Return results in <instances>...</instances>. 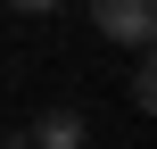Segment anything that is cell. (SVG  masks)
<instances>
[{
  "mask_svg": "<svg viewBox=\"0 0 157 149\" xmlns=\"http://www.w3.org/2000/svg\"><path fill=\"white\" fill-rule=\"evenodd\" d=\"M17 17H50V8H66V0H8Z\"/></svg>",
  "mask_w": 157,
  "mask_h": 149,
  "instance_id": "obj_3",
  "label": "cell"
},
{
  "mask_svg": "<svg viewBox=\"0 0 157 149\" xmlns=\"http://www.w3.org/2000/svg\"><path fill=\"white\" fill-rule=\"evenodd\" d=\"M83 141H91V124H83L75 108H50V116L33 124V149H83Z\"/></svg>",
  "mask_w": 157,
  "mask_h": 149,
  "instance_id": "obj_2",
  "label": "cell"
},
{
  "mask_svg": "<svg viewBox=\"0 0 157 149\" xmlns=\"http://www.w3.org/2000/svg\"><path fill=\"white\" fill-rule=\"evenodd\" d=\"M91 25H99V41L149 50V33H157V0H91Z\"/></svg>",
  "mask_w": 157,
  "mask_h": 149,
  "instance_id": "obj_1",
  "label": "cell"
}]
</instances>
